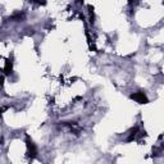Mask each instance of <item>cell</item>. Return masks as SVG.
I'll use <instances>...</instances> for the list:
<instances>
[{"instance_id":"obj_2","label":"cell","mask_w":164,"mask_h":164,"mask_svg":"<svg viewBox=\"0 0 164 164\" xmlns=\"http://www.w3.org/2000/svg\"><path fill=\"white\" fill-rule=\"evenodd\" d=\"M28 150H30L31 158L36 156V154H37V149H36V146L33 145V142H31V141H28Z\"/></svg>"},{"instance_id":"obj_1","label":"cell","mask_w":164,"mask_h":164,"mask_svg":"<svg viewBox=\"0 0 164 164\" xmlns=\"http://www.w3.org/2000/svg\"><path fill=\"white\" fill-rule=\"evenodd\" d=\"M132 99L136 100L138 102H147V99H146L145 94L144 92H137V94H133L132 95Z\"/></svg>"}]
</instances>
